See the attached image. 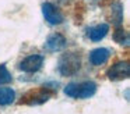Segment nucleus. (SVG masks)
Wrapping results in <instances>:
<instances>
[{
    "label": "nucleus",
    "mask_w": 130,
    "mask_h": 114,
    "mask_svg": "<svg viewBox=\"0 0 130 114\" xmlns=\"http://www.w3.org/2000/svg\"><path fill=\"white\" fill-rule=\"evenodd\" d=\"M109 32V25L108 24H99L96 27H92L88 29V38L92 42H99L105 38Z\"/></svg>",
    "instance_id": "9"
},
{
    "label": "nucleus",
    "mask_w": 130,
    "mask_h": 114,
    "mask_svg": "<svg viewBox=\"0 0 130 114\" xmlns=\"http://www.w3.org/2000/svg\"><path fill=\"white\" fill-rule=\"evenodd\" d=\"M109 56H110L109 49H106V47H96V49H94L90 53V63L95 67L102 65V64H105L108 61Z\"/></svg>",
    "instance_id": "8"
},
{
    "label": "nucleus",
    "mask_w": 130,
    "mask_h": 114,
    "mask_svg": "<svg viewBox=\"0 0 130 114\" xmlns=\"http://www.w3.org/2000/svg\"><path fill=\"white\" fill-rule=\"evenodd\" d=\"M96 92V83L92 81H85L80 83H69L64 88V93L73 99H88Z\"/></svg>",
    "instance_id": "2"
},
{
    "label": "nucleus",
    "mask_w": 130,
    "mask_h": 114,
    "mask_svg": "<svg viewBox=\"0 0 130 114\" xmlns=\"http://www.w3.org/2000/svg\"><path fill=\"white\" fill-rule=\"evenodd\" d=\"M11 79H13V77L9 72V70L6 68V65H0V85L11 82Z\"/></svg>",
    "instance_id": "13"
},
{
    "label": "nucleus",
    "mask_w": 130,
    "mask_h": 114,
    "mask_svg": "<svg viewBox=\"0 0 130 114\" xmlns=\"http://www.w3.org/2000/svg\"><path fill=\"white\" fill-rule=\"evenodd\" d=\"M106 77L110 81H123L130 77V65L127 61H118L106 71Z\"/></svg>",
    "instance_id": "4"
},
{
    "label": "nucleus",
    "mask_w": 130,
    "mask_h": 114,
    "mask_svg": "<svg viewBox=\"0 0 130 114\" xmlns=\"http://www.w3.org/2000/svg\"><path fill=\"white\" fill-rule=\"evenodd\" d=\"M66 38L62 35V33H53L51 35L45 42V47L49 52H60L66 47Z\"/></svg>",
    "instance_id": "7"
},
{
    "label": "nucleus",
    "mask_w": 130,
    "mask_h": 114,
    "mask_svg": "<svg viewBox=\"0 0 130 114\" xmlns=\"http://www.w3.org/2000/svg\"><path fill=\"white\" fill-rule=\"evenodd\" d=\"M110 19L116 27H119L123 22V6H122V3L112 4V7H110Z\"/></svg>",
    "instance_id": "10"
},
{
    "label": "nucleus",
    "mask_w": 130,
    "mask_h": 114,
    "mask_svg": "<svg viewBox=\"0 0 130 114\" xmlns=\"http://www.w3.org/2000/svg\"><path fill=\"white\" fill-rule=\"evenodd\" d=\"M42 14L45 17V19L51 25H59L64 21L63 14L59 11V8L52 3H43L42 4Z\"/></svg>",
    "instance_id": "6"
},
{
    "label": "nucleus",
    "mask_w": 130,
    "mask_h": 114,
    "mask_svg": "<svg viewBox=\"0 0 130 114\" xmlns=\"http://www.w3.org/2000/svg\"><path fill=\"white\" fill-rule=\"evenodd\" d=\"M43 61H45L43 56H41V54H32V56H28V57L24 58V60L20 63L18 68H20L21 71H24V72L34 74V72L39 71V70L42 68Z\"/></svg>",
    "instance_id": "5"
},
{
    "label": "nucleus",
    "mask_w": 130,
    "mask_h": 114,
    "mask_svg": "<svg viewBox=\"0 0 130 114\" xmlns=\"http://www.w3.org/2000/svg\"><path fill=\"white\" fill-rule=\"evenodd\" d=\"M15 92L11 88H0V106H9L14 102Z\"/></svg>",
    "instance_id": "11"
},
{
    "label": "nucleus",
    "mask_w": 130,
    "mask_h": 114,
    "mask_svg": "<svg viewBox=\"0 0 130 114\" xmlns=\"http://www.w3.org/2000/svg\"><path fill=\"white\" fill-rule=\"evenodd\" d=\"M80 68H81V57H80L78 53L69 52V53L62 54V57L59 58L57 71H59L60 75H63V77L76 75Z\"/></svg>",
    "instance_id": "1"
},
{
    "label": "nucleus",
    "mask_w": 130,
    "mask_h": 114,
    "mask_svg": "<svg viewBox=\"0 0 130 114\" xmlns=\"http://www.w3.org/2000/svg\"><path fill=\"white\" fill-rule=\"evenodd\" d=\"M113 39L119 44H124V46L129 44V33L124 29H116V32L113 33Z\"/></svg>",
    "instance_id": "12"
},
{
    "label": "nucleus",
    "mask_w": 130,
    "mask_h": 114,
    "mask_svg": "<svg viewBox=\"0 0 130 114\" xmlns=\"http://www.w3.org/2000/svg\"><path fill=\"white\" fill-rule=\"evenodd\" d=\"M53 92H51L48 88H41V89H35V90H29L21 99V104H28V106H38V104H43L46 103L49 99L52 97Z\"/></svg>",
    "instance_id": "3"
}]
</instances>
